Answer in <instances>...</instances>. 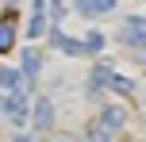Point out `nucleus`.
Returning <instances> with one entry per match:
<instances>
[{
  "label": "nucleus",
  "mask_w": 146,
  "mask_h": 142,
  "mask_svg": "<svg viewBox=\"0 0 146 142\" xmlns=\"http://www.w3.org/2000/svg\"><path fill=\"white\" fill-rule=\"evenodd\" d=\"M119 42H127V46H142V42H146V19H142V15L123 19V27H119Z\"/></svg>",
  "instance_id": "f257e3e1"
},
{
  "label": "nucleus",
  "mask_w": 146,
  "mask_h": 142,
  "mask_svg": "<svg viewBox=\"0 0 146 142\" xmlns=\"http://www.w3.org/2000/svg\"><path fill=\"white\" fill-rule=\"evenodd\" d=\"M15 27H19V15L8 8V12L0 15V54H8L15 46Z\"/></svg>",
  "instance_id": "f03ea898"
},
{
  "label": "nucleus",
  "mask_w": 146,
  "mask_h": 142,
  "mask_svg": "<svg viewBox=\"0 0 146 142\" xmlns=\"http://www.w3.org/2000/svg\"><path fill=\"white\" fill-rule=\"evenodd\" d=\"M4 115H8L12 123H27V100H23V92L4 96Z\"/></svg>",
  "instance_id": "7ed1b4c3"
},
{
  "label": "nucleus",
  "mask_w": 146,
  "mask_h": 142,
  "mask_svg": "<svg viewBox=\"0 0 146 142\" xmlns=\"http://www.w3.org/2000/svg\"><path fill=\"white\" fill-rule=\"evenodd\" d=\"M50 42L58 46V50H66L69 58H81V54H88V46H85V42H77V38L62 35V31H50Z\"/></svg>",
  "instance_id": "20e7f679"
},
{
  "label": "nucleus",
  "mask_w": 146,
  "mask_h": 142,
  "mask_svg": "<svg viewBox=\"0 0 146 142\" xmlns=\"http://www.w3.org/2000/svg\"><path fill=\"white\" fill-rule=\"evenodd\" d=\"M38 69H42V54L27 46V50H23V69H19V73H23V81H27V85H35Z\"/></svg>",
  "instance_id": "39448f33"
},
{
  "label": "nucleus",
  "mask_w": 146,
  "mask_h": 142,
  "mask_svg": "<svg viewBox=\"0 0 146 142\" xmlns=\"http://www.w3.org/2000/svg\"><path fill=\"white\" fill-rule=\"evenodd\" d=\"M50 123H54V104L42 96V100H35V127H38V131H46Z\"/></svg>",
  "instance_id": "423d86ee"
},
{
  "label": "nucleus",
  "mask_w": 146,
  "mask_h": 142,
  "mask_svg": "<svg viewBox=\"0 0 146 142\" xmlns=\"http://www.w3.org/2000/svg\"><path fill=\"white\" fill-rule=\"evenodd\" d=\"M111 77H115V73H111V69H108V65H96V69H92V73H88V96H96V92H100V89H104V81H108V85H111Z\"/></svg>",
  "instance_id": "0eeeda50"
},
{
  "label": "nucleus",
  "mask_w": 146,
  "mask_h": 142,
  "mask_svg": "<svg viewBox=\"0 0 146 142\" xmlns=\"http://www.w3.org/2000/svg\"><path fill=\"white\" fill-rule=\"evenodd\" d=\"M96 123H104L108 131H119V127L127 123V112H123V108H104V112H100V119H96Z\"/></svg>",
  "instance_id": "6e6552de"
},
{
  "label": "nucleus",
  "mask_w": 146,
  "mask_h": 142,
  "mask_svg": "<svg viewBox=\"0 0 146 142\" xmlns=\"http://www.w3.org/2000/svg\"><path fill=\"white\" fill-rule=\"evenodd\" d=\"M23 85H27V81H23V73L0 65V89H4V92H23Z\"/></svg>",
  "instance_id": "1a4fd4ad"
},
{
  "label": "nucleus",
  "mask_w": 146,
  "mask_h": 142,
  "mask_svg": "<svg viewBox=\"0 0 146 142\" xmlns=\"http://www.w3.org/2000/svg\"><path fill=\"white\" fill-rule=\"evenodd\" d=\"M111 4H115V0H77V12H81V15H88V19H92V15H100V12H108Z\"/></svg>",
  "instance_id": "9d476101"
},
{
  "label": "nucleus",
  "mask_w": 146,
  "mask_h": 142,
  "mask_svg": "<svg viewBox=\"0 0 146 142\" xmlns=\"http://www.w3.org/2000/svg\"><path fill=\"white\" fill-rule=\"evenodd\" d=\"M85 142H115V131H108L104 123H88V131H85Z\"/></svg>",
  "instance_id": "9b49d317"
},
{
  "label": "nucleus",
  "mask_w": 146,
  "mask_h": 142,
  "mask_svg": "<svg viewBox=\"0 0 146 142\" xmlns=\"http://www.w3.org/2000/svg\"><path fill=\"white\" fill-rule=\"evenodd\" d=\"M27 31H31V38H38V35L46 31V15H42V12H35V15H31V23H27Z\"/></svg>",
  "instance_id": "f8f14e48"
},
{
  "label": "nucleus",
  "mask_w": 146,
  "mask_h": 142,
  "mask_svg": "<svg viewBox=\"0 0 146 142\" xmlns=\"http://www.w3.org/2000/svg\"><path fill=\"white\" fill-rule=\"evenodd\" d=\"M85 46H88V54H96V50H104V35H100V31H88V38H85Z\"/></svg>",
  "instance_id": "ddd939ff"
},
{
  "label": "nucleus",
  "mask_w": 146,
  "mask_h": 142,
  "mask_svg": "<svg viewBox=\"0 0 146 142\" xmlns=\"http://www.w3.org/2000/svg\"><path fill=\"white\" fill-rule=\"evenodd\" d=\"M111 89H115V92H131L135 85H131V77H119L115 73V77H111Z\"/></svg>",
  "instance_id": "4468645a"
},
{
  "label": "nucleus",
  "mask_w": 146,
  "mask_h": 142,
  "mask_svg": "<svg viewBox=\"0 0 146 142\" xmlns=\"http://www.w3.org/2000/svg\"><path fill=\"white\" fill-rule=\"evenodd\" d=\"M50 142H73V138H69V135H62V138H50Z\"/></svg>",
  "instance_id": "2eb2a0df"
},
{
  "label": "nucleus",
  "mask_w": 146,
  "mask_h": 142,
  "mask_svg": "<svg viewBox=\"0 0 146 142\" xmlns=\"http://www.w3.org/2000/svg\"><path fill=\"white\" fill-rule=\"evenodd\" d=\"M15 142H35V138H27V135H19V138H15Z\"/></svg>",
  "instance_id": "dca6fc26"
},
{
  "label": "nucleus",
  "mask_w": 146,
  "mask_h": 142,
  "mask_svg": "<svg viewBox=\"0 0 146 142\" xmlns=\"http://www.w3.org/2000/svg\"><path fill=\"white\" fill-rule=\"evenodd\" d=\"M8 4H15V0H8Z\"/></svg>",
  "instance_id": "f3484780"
},
{
  "label": "nucleus",
  "mask_w": 146,
  "mask_h": 142,
  "mask_svg": "<svg viewBox=\"0 0 146 142\" xmlns=\"http://www.w3.org/2000/svg\"><path fill=\"white\" fill-rule=\"evenodd\" d=\"M35 4H42V0H35Z\"/></svg>",
  "instance_id": "a211bd4d"
}]
</instances>
